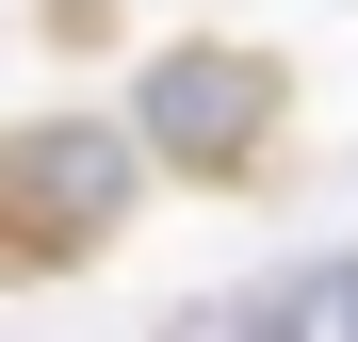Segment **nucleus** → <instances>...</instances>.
I'll use <instances>...</instances> for the list:
<instances>
[{
  "label": "nucleus",
  "mask_w": 358,
  "mask_h": 342,
  "mask_svg": "<svg viewBox=\"0 0 358 342\" xmlns=\"http://www.w3.org/2000/svg\"><path fill=\"white\" fill-rule=\"evenodd\" d=\"M0 212L49 228V245H98L114 212H131V131H33V147H0Z\"/></svg>",
  "instance_id": "obj_1"
},
{
  "label": "nucleus",
  "mask_w": 358,
  "mask_h": 342,
  "mask_svg": "<svg viewBox=\"0 0 358 342\" xmlns=\"http://www.w3.org/2000/svg\"><path fill=\"white\" fill-rule=\"evenodd\" d=\"M147 131L196 147V163H228L245 131H277V66H261V49H163V66H147Z\"/></svg>",
  "instance_id": "obj_2"
},
{
  "label": "nucleus",
  "mask_w": 358,
  "mask_h": 342,
  "mask_svg": "<svg viewBox=\"0 0 358 342\" xmlns=\"http://www.w3.org/2000/svg\"><path fill=\"white\" fill-rule=\"evenodd\" d=\"M228 342H358V261L293 277V294H261V310H228Z\"/></svg>",
  "instance_id": "obj_3"
}]
</instances>
